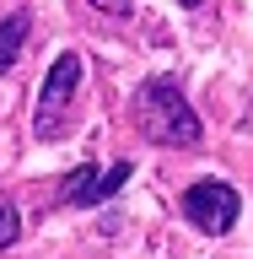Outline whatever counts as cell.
I'll return each instance as SVG.
<instances>
[{
    "label": "cell",
    "mask_w": 253,
    "mask_h": 259,
    "mask_svg": "<svg viewBox=\"0 0 253 259\" xmlns=\"http://www.w3.org/2000/svg\"><path fill=\"white\" fill-rule=\"evenodd\" d=\"M135 124H140V135L151 146H199V135H205V124H199V113L189 108V97H183V87H173L167 76L145 81L140 92H135Z\"/></svg>",
    "instance_id": "cell-1"
},
{
    "label": "cell",
    "mask_w": 253,
    "mask_h": 259,
    "mask_svg": "<svg viewBox=\"0 0 253 259\" xmlns=\"http://www.w3.org/2000/svg\"><path fill=\"white\" fill-rule=\"evenodd\" d=\"M183 216H189L199 232H232L242 216V194L221 178H199L183 189Z\"/></svg>",
    "instance_id": "cell-2"
},
{
    "label": "cell",
    "mask_w": 253,
    "mask_h": 259,
    "mask_svg": "<svg viewBox=\"0 0 253 259\" xmlns=\"http://www.w3.org/2000/svg\"><path fill=\"white\" fill-rule=\"evenodd\" d=\"M76 87H81V54H60V60H54V70L43 76V92H38V119H32V130H38L43 141L60 130V113L70 108Z\"/></svg>",
    "instance_id": "cell-3"
},
{
    "label": "cell",
    "mask_w": 253,
    "mask_h": 259,
    "mask_svg": "<svg viewBox=\"0 0 253 259\" xmlns=\"http://www.w3.org/2000/svg\"><path fill=\"white\" fill-rule=\"evenodd\" d=\"M27 27H32V16H27V11L0 16V76H6L16 60H22V49H27Z\"/></svg>",
    "instance_id": "cell-4"
},
{
    "label": "cell",
    "mask_w": 253,
    "mask_h": 259,
    "mask_svg": "<svg viewBox=\"0 0 253 259\" xmlns=\"http://www.w3.org/2000/svg\"><path fill=\"white\" fill-rule=\"evenodd\" d=\"M97 162H86V167H76V173L65 178V189H60V200L65 205H92V189H97Z\"/></svg>",
    "instance_id": "cell-5"
},
{
    "label": "cell",
    "mask_w": 253,
    "mask_h": 259,
    "mask_svg": "<svg viewBox=\"0 0 253 259\" xmlns=\"http://www.w3.org/2000/svg\"><path fill=\"white\" fill-rule=\"evenodd\" d=\"M129 173H135L129 162H113L108 173L97 178V189H92V205H97V200H108V194H119V189H124V184H129Z\"/></svg>",
    "instance_id": "cell-6"
},
{
    "label": "cell",
    "mask_w": 253,
    "mask_h": 259,
    "mask_svg": "<svg viewBox=\"0 0 253 259\" xmlns=\"http://www.w3.org/2000/svg\"><path fill=\"white\" fill-rule=\"evenodd\" d=\"M16 238H22V216H16L11 200H0V248H11Z\"/></svg>",
    "instance_id": "cell-7"
},
{
    "label": "cell",
    "mask_w": 253,
    "mask_h": 259,
    "mask_svg": "<svg viewBox=\"0 0 253 259\" xmlns=\"http://www.w3.org/2000/svg\"><path fill=\"white\" fill-rule=\"evenodd\" d=\"M97 11H108V16H129V6H135V0H92Z\"/></svg>",
    "instance_id": "cell-8"
},
{
    "label": "cell",
    "mask_w": 253,
    "mask_h": 259,
    "mask_svg": "<svg viewBox=\"0 0 253 259\" xmlns=\"http://www.w3.org/2000/svg\"><path fill=\"white\" fill-rule=\"evenodd\" d=\"M183 6H199V0H183Z\"/></svg>",
    "instance_id": "cell-9"
}]
</instances>
